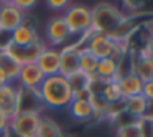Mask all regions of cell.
Listing matches in <instances>:
<instances>
[{
	"instance_id": "cell-26",
	"label": "cell",
	"mask_w": 153,
	"mask_h": 137,
	"mask_svg": "<svg viewBox=\"0 0 153 137\" xmlns=\"http://www.w3.org/2000/svg\"><path fill=\"white\" fill-rule=\"evenodd\" d=\"M13 5L22 12V13H25V12L31 10V8L35 7V5H36V2H35V0H15Z\"/></svg>"
},
{
	"instance_id": "cell-20",
	"label": "cell",
	"mask_w": 153,
	"mask_h": 137,
	"mask_svg": "<svg viewBox=\"0 0 153 137\" xmlns=\"http://www.w3.org/2000/svg\"><path fill=\"white\" fill-rule=\"evenodd\" d=\"M68 81H69V86H71V89H73V93H79V91L89 89L92 78H91L89 74H86V73L77 71V73H74L73 76L68 78Z\"/></svg>"
},
{
	"instance_id": "cell-10",
	"label": "cell",
	"mask_w": 153,
	"mask_h": 137,
	"mask_svg": "<svg viewBox=\"0 0 153 137\" xmlns=\"http://www.w3.org/2000/svg\"><path fill=\"white\" fill-rule=\"evenodd\" d=\"M132 73H135L143 83L153 79V56L146 50H140L132 56Z\"/></svg>"
},
{
	"instance_id": "cell-4",
	"label": "cell",
	"mask_w": 153,
	"mask_h": 137,
	"mask_svg": "<svg viewBox=\"0 0 153 137\" xmlns=\"http://www.w3.org/2000/svg\"><path fill=\"white\" fill-rule=\"evenodd\" d=\"M63 18L71 35H86L92 28V8L86 5H69Z\"/></svg>"
},
{
	"instance_id": "cell-9",
	"label": "cell",
	"mask_w": 153,
	"mask_h": 137,
	"mask_svg": "<svg viewBox=\"0 0 153 137\" xmlns=\"http://www.w3.org/2000/svg\"><path fill=\"white\" fill-rule=\"evenodd\" d=\"M77 71H79V48L76 45H68L59 50V74L69 78Z\"/></svg>"
},
{
	"instance_id": "cell-6",
	"label": "cell",
	"mask_w": 153,
	"mask_h": 137,
	"mask_svg": "<svg viewBox=\"0 0 153 137\" xmlns=\"http://www.w3.org/2000/svg\"><path fill=\"white\" fill-rule=\"evenodd\" d=\"M45 31H46V40L50 41L51 48L61 46V45H64L73 37L69 28H68V25H66V22H64L63 15H58V17L51 18L46 23V30Z\"/></svg>"
},
{
	"instance_id": "cell-17",
	"label": "cell",
	"mask_w": 153,
	"mask_h": 137,
	"mask_svg": "<svg viewBox=\"0 0 153 137\" xmlns=\"http://www.w3.org/2000/svg\"><path fill=\"white\" fill-rule=\"evenodd\" d=\"M69 112L73 116V119L79 121V122H87V121L94 119V111L91 107L89 101H73L69 104Z\"/></svg>"
},
{
	"instance_id": "cell-30",
	"label": "cell",
	"mask_w": 153,
	"mask_h": 137,
	"mask_svg": "<svg viewBox=\"0 0 153 137\" xmlns=\"http://www.w3.org/2000/svg\"><path fill=\"white\" fill-rule=\"evenodd\" d=\"M8 127V119L4 116V114H0V137L4 136V132L7 130Z\"/></svg>"
},
{
	"instance_id": "cell-23",
	"label": "cell",
	"mask_w": 153,
	"mask_h": 137,
	"mask_svg": "<svg viewBox=\"0 0 153 137\" xmlns=\"http://www.w3.org/2000/svg\"><path fill=\"white\" fill-rule=\"evenodd\" d=\"M102 94L104 97L107 99V103L112 104V103H119L122 101V93H120V88H119V83L117 81H110V83H105L102 88Z\"/></svg>"
},
{
	"instance_id": "cell-32",
	"label": "cell",
	"mask_w": 153,
	"mask_h": 137,
	"mask_svg": "<svg viewBox=\"0 0 153 137\" xmlns=\"http://www.w3.org/2000/svg\"><path fill=\"white\" fill-rule=\"evenodd\" d=\"M0 83H2V84H8V83H10V79H8V76L5 74V71L2 70V68H0Z\"/></svg>"
},
{
	"instance_id": "cell-12",
	"label": "cell",
	"mask_w": 153,
	"mask_h": 137,
	"mask_svg": "<svg viewBox=\"0 0 153 137\" xmlns=\"http://www.w3.org/2000/svg\"><path fill=\"white\" fill-rule=\"evenodd\" d=\"M36 66L45 74V78L59 74V50L46 46L38 56Z\"/></svg>"
},
{
	"instance_id": "cell-7",
	"label": "cell",
	"mask_w": 153,
	"mask_h": 137,
	"mask_svg": "<svg viewBox=\"0 0 153 137\" xmlns=\"http://www.w3.org/2000/svg\"><path fill=\"white\" fill-rule=\"evenodd\" d=\"M25 13H22L13 2H2L0 4V30L12 33L23 23Z\"/></svg>"
},
{
	"instance_id": "cell-13",
	"label": "cell",
	"mask_w": 153,
	"mask_h": 137,
	"mask_svg": "<svg viewBox=\"0 0 153 137\" xmlns=\"http://www.w3.org/2000/svg\"><path fill=\"white\" fill-rule=\"evenodd\" d=\"M38 41H40V38H38V31L35 28V23H28V22L23 20V23L17 30L12 31V45H15V46L27 48L38 43Z\"/></svg>"
},
{
	"instance_id": "cell-8",
	"label": "cell",
	"mask_w": 153,
	"mask_h": 137,
	"mask_svg": "<svg viewBox=\"0 0 153 137\" xmlns=\"http://www.w3.org/2000/svg\"><path fill=\"white\" fill-rule=\"evenodd\" d=\"M17 81H18V84H20L22 89L36 91L38 93L41 83L45 81V74L40 71V68L36 66V63H28V64L20 66Z\"/></svg>"
},
{
	"instance_id": "cell-31",
	"label": "cell",
	"mask_w": 153,
	"mask_h": 137,
	"mask_svg": "<svg viewBox=\"0 0 153 137\" xmlns=\"http://www.w3.org/2000/svg\"><path fill=\"white\" fill-rule=\"evenodd\" d=\"M145 50L148 51L150 55L153 56V31L150 33V37H148V40H146V45H145Z\"/></svg>"
},
{
	"instance_id": "cell-18",
	"label": "cell",
	"mask_w": 153,
	"mask_h": 137,
	"mask_svg": "<svg viewBox=\"0 0 153 137\" xmlns=\"http://www.w3.org/2000/svg\"><path fill=\"white\" fill-rule=\"evenodd\" d=\"M97 63H99V60L87 48H79V71L81 73H86L89 76L96 74Z\"/></svg>"
},
{
	"instance_id": "cell-5",
	"label": "cell",
	"mask_w": 153,
	"mask_h": 137,
	"mask_svg": "<svg viewBox=\"0 0 153 137\" xmlns=\"http://www.w3.org/2000/svg\"><path fill=\"white\" fill-rule=\"evenodd\" d=\"M41 124V114L36 111L18 112L8 121V129L18 137H36Z\"/></svg>"
},
{
	"instance_id": "cell-15",
	"label": "cell",
	"mask_w": 153,
	"mask_h": 137,
	"mask_svg": "<svg viewBox=\"0 0 153 137\" xmlns=\"http://www.w3.org/2000/svg\"><path fill=\"white\" fill-rule=\"evenodd\" d=\"M117 83H119V88H120V93H122L123 99L143 93V81L140 79L135 73L125 74V76H122L120 79H117Z\"/></svg>"
},
{
	"instance_id": "cell-28",
	"label": "cell",
	"mask_w": 153,
	"mask_h": 137,
	"mask_svg": "<svg viewBox=\"0 0 153 137\" xmlns=\"http://www.w3.org/2000/svg\"><path fill=\"white\" fill-rule=\"evenodd\" d=\"M46 5L51 10H63V8L69 7V2H68V0H48Z\"/></svg>"
},
{
	"instance_id": "cell-1",
	"label": "cell",
	"mask_w": 153,
	"mask_h": 137,
	"mask_svg": "<svg viewBox=\"0 0 153 137\" xmlns=\"http://www.w3.org/2000/svg\"><path fill=\"white\" fill-rule=\"evenodd\" d=\"M38 96H40L41 106L48 109H64V107H69V104L73 103L74 93L69 86L68 78L54 74V76L45 78L38 89Z\"/></svg>"
},
{
	"instance_id": "cell-35",
	"label": "cell",
	"mask_w": 153,
	"mask_h": 137,
	"mask_svg": "<svg viewBox=\"0 0 153 137\" xmlns=\"http://www.w3.org/2000/svg\"><path fill=\"white\" fill-rule=\"evenodd\" d=\"M2 86H4V84H2V83H0V88H2Z\"/></svg>"
},
{
	"instance_id": "cell-3",
	"label": "cell",
	"mask_w": 153,
	"mask_h": 137,
	"mask_svg": "<svg viewBox=\"0 0 153 137\" xmlns=\"http://www.w3.org/2000/svg\"><path fill=\"white\" fill-rule=\"evenodd\" d=\"M87 43L84 48L91 51L97 60H105V58H112V60L119 61L125 56V48L123 43H117L115 40H112L107 35H100V33H92L89 31L87 35Z\"/></svg>"
},
{
	"instance_id": "cell-2",
	"label": "cell",
	"mask_w": 153,
	"mask_h": 137,
	"mask_svg": "<svg viewBox=\"0 0 153 137\" xmlns=\"http://www.w3.org/2000/svg\"><path fill=\"white\" fill-rule=\"evenodd\" d=\"M125 18L127 17L115 5L99 4L92 8V28H91V31L110 37L125 22Z\"/></svg>"
},
{
	"instance_id": "cell-11",
	"label": "cell",
	"mask_w": 153,
	"mask_h": 137,
	"mask_svg": "<svg viewBox=\"0 0 153 137\" xmlns=\"http://www.w3.org/2000/svg\"><path fill=\"white\" fill-rule=\"evenodd\" d=\"M18 103V88L13 83L4 84L0 88V114H4L8 121L17 114Z\"/></svg>"
},
{
	"instance_id": "cell-22",
	"label": "cell",
	"mask_w": 153,
	"mask_h": 137,
	"mask_svg": "<svg viewBox=\"0 0 153 137\" xmlns=\"http://www.w3.org/2000/svg\"><path fill=\"white\" fill-rule=\"evenodd\" d=\"M0 68L5 71V74L8 76L10 83L17 81V76H18V71H20V66L12 60L10 56H7L5 53H0Z\"/></svg>"
},
{
	"instance_id": "cell-27",
	"label": "cell",
	"mask_w": 153,
	"mask_h": 137,
	"mask_svg": "<svg viewBox=\"0 0 153 137\" xmlns=\"http://www.w3.org/2000/svg\"><path fill=\"white\" fill-rule=\"evenodd\" d=\"M10 45H12V33L0 30V53H4Z\"/></svg>"
},
{
	"instance_id": "cell-34",
	"label": "cell",
	"mask_w": 153,
	"mask_h": 137,
	"mask_svg": "<svg viewBox=\"0 0 153 137\" xmlns=\"http://www.w3.org/2000/svg\"><path fill=\"white\" fill-rule=\"evenodd\" d=\"M152 132H153V119H152Z\"/></svg>"
},
{
	"instance_id": "cell-24",
	"label": "cell",
	"mask_w": 153,
	"mask_h": 137,
	"mask_svg": "<svg viewBox=\"0 0 153 137\" xmlns=\"http://www.w3.org/2000/svg\"><path fill=\"white\" fill-rule=\"evenodd\" d=\"M117 137H142V132H140L138 122L117 129Z\"/></svg>"
},
{
	"instance_id": "cell-16",
	"label": "cell",
	"mask_w": 153,
	"mask_h": 137,
	"mask_svg": "<svg viewBox=\"0 0 153 137\" xmlns=\"http://www.w3.org/2000/svg\"><path fill=\"white\" fill-rule=\"evenodd\" d=\"M117 71H119V64L112 58H105V60H99L96 68V76L99 78L102 83H110V81L117 79Z\"/></svg>"
},
{
	"instance_id": "cell-33",
	"label": "cell",
	"mask_w": 153,
	"mask_h": 137,
	"mask_svg": "<svg viewBox=\"0 0 153 137\" xmlns=\"http://www.w3.org/2000/svg\"><path fill=\"white\" fill-rule=\"evenodd\" d=\"M2 137H18V136H15V134H13V132H12V130L7 127V130L4 132V136H2Z\"/></svg>"
},
{
	"instance_id": "cell-14",
	"label": "cell",
	"mask_w": 153,
	"mask_h": 137,
	"mask_svg": "<svg viewBox=\"0 0 153 137\" xmlns=\"http://www.w3.org/2000/svg\"><path fill=\"white\" fill-rule=\"evenodd\" d=\"M123 104H125V112L138 121L143 119L150 111V103L146 101V97L143 94L127 97V99H123Z\"/></svg>"
},
{
	"instance_id": "cell-19",
	"label": "cell",
	"mask_w": 153,
	"mask_h": 137,
	"mask_svg": "<svg viewBox=\"0 0 153 137\" xmlns=\"http://www.w3.org/2000/svg\"><path fill=\"white\" fill-rule=\"evenodd\" d=\"M36 137H64V134L54 121L48 119V117H41V124Z\"/></svg>"
},
{
	"instance_id": "cell-25",
	"label": "cell",
	"mask_w": 153,
	"mask_h": 137,
	"mask_svg": "<svg viewBox=\"0 0 153 137\" xmlns=\"http://www.w3.org/2000/svg\"><path fill=\"white\" fill-rule=\"evenodd\" d=\"M122 112H125V104H123V99L119 101V103H112V104H110L109 111H107V114H105V117H107V119H110V121H115Z\"/></svg>"
},
{
	"instance_id": "cell-21",
	"label": "cell",
	"mask_w": 153,
	"mask_h": 137,
	"mask_svg": "<svg viewBox=\"0 0 153 137\" xmlns=\"http://www.w3.org/2000/svg\"><path fill=\"white\" fill-rule=\"evenodd\" d=\"M89 104H91V107H92L96 117H105L107 111H109V106H110V104L107 103V99L100 93H92V96H91V99H89Z\"/></svg>"
},
{
	"instance_id": "cell-29",
	"label": "cell",
	"mask_w": 153,
	"mask_h": 137,
	"mask_svg": "<svg viewBox=\"0 0 153 137\" xmlns=\"http://www.w3.org/2000/svg\"><path fill=\"white\" fill-rule=\"evenodd\" d=\"M142 94L146 97L150 106H153V79L148 81V83H143V93Z\"/></svg>"
}]
</instances>
